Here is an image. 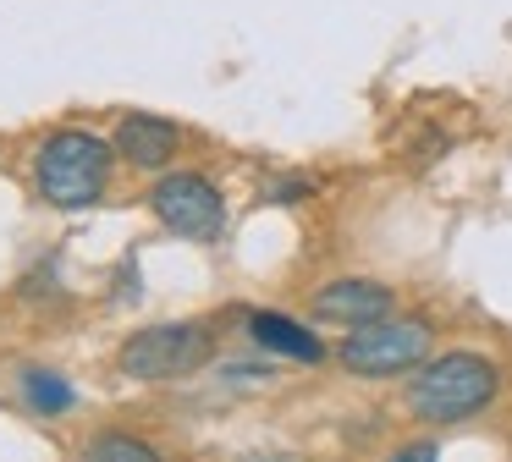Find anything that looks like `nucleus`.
Returning a JSON list of instances; mask_svg holds the SVG:
<instances>
[{"label":"nucleus","instance_id":"1","mask_svg":"<svg viewBox=\"0 0 512 462\" xmlns=\"http://www.w3.org/2000/svg\"><path fill=\"white\" fill-rule=\"evenodd\" d=\"M501 396V369L474 347H452V352H430L408 380V413L419 424H468L479 418L490 402Z\"/></svg>","mask_w":512,"mask_h":462},{"label":"nucleus","instance_id":"2","mask_svg":"<svg viewBox=\"0 0 512 462\" xmlns=\"http://www.w3.org/2000/svg\"><path fill=\"white\" fill-rule=\"evenodd\" d=\"M34 182L56 209L94 204V198L105 193V182H111V143H105L100 132L61 127L56 138H45V149H39Z\"/></svg>","mask_w":512,"mask_h":462},{"label":"nucleus","instance_id":"3","mask_svg":"<svg viewBox=\"0 0 512 462\" xmlns=\"http://www.w3.org/2000/svg\"><path fill=\"white\" fill-rule=\"evenodd\" d=\"M435 352V330L413 314H391L375 319V325L347 330V341L336 347L347 374H364V380H391V374L419 369L424 358Z\"/></svg>","mask_w":512,"mask_h":462},{"label":"nucleus","instance_id":"4","mask_svg":"<svg viewBox=\"0 0 512 462\" xmlns=\"http://www.w3.org/2000/svg\"><path fill=\"white\" fill-rule=\"evenodd\" d=\"M210 358H215V330L204 319L149 325L122 341V374H133V380H182V374H199Z\"/></svg>","mask_w":512,"mask_h":462},{"label":"nucleus","instance_id":"5","mask_svg":"<svg viewBox=\"0 0 512 462\" xmlns=\"http://www.w3.org/2000/svg\"><path fill=\"white\" fill-rule=\"evenodd\" d=\"M149 209L160 215V226L188 237V242H215L226 231V198L215 193V182L199 171L160 176L155 193H149Z\"/></svg>","mask_w":512,"mask_h":462},{"label":"nucleus","instance_id":"6","mask_svg":"<svg viewBox=\"0 0 512 462\" xmlns=\"http://www.w3.org/2000/svg\"><path fill=\"white\" fill-rule=\"evenodd\" d=\"M314 319L320 325H375V319H391L397 314V292L386 281H369V275H342V281H325L320 292L309 297Z\"/></svg>","mask_w":512,"mask_h":462},{"label":"nucleus","instance_id":"7","mask_svg":"<svg viewBox=\"0 0 512 462\" xmlns=\"http://www.w3.org/2000/svg\"><path fill=\"white\" fill-rule=\"evenodd\" d=\"M182 132L177 121L166 116H149V110H133V116L116 121V149H122V160H133L138 171H160V165L177 154Z\"/></svg>","mask_w":512,"mask_h":462},{"label":"nucleus","instance_id":"8","mask_svg":"<svg viewBox=\"0 0 512 462\" xmlns=\"http://www.w3.org/2000/svg\"><path fill=\"white\" fill-rule=\"evenodd\" d=\"M248 336H254L259 352H276V358H292V363H325L331 358V347H325L309 325L276 314V308H254V314H248Z\"/></svg>","mask_w":512,"mask_h":462},{"label":"nucleus","instance_id":"9","mask_svg":"<svg viewBox=\"0 0 512 462\" xmlns=\"http://www.w3.org/2000/svg\"><path fill=\"white\" fill-rule=\"evenodd\" d=\"M17 391H23V402L34 407V413H45V418L72 413V407H78V391H72V385L61 380V374H50V369H23Z\"/></svg>","mask_w":512,"mask_h":462},{"label":"nucleus","instance_id":"10","mask_svg":"<svg viewBox=\"0 0 512 462\" xmlns=\"http://www.w3.org/2000/svg\"><path fill=\"white\" fill-rule=\"evenodd\" d=\"M89 462H160V451L149 446V440H138V435H122V429H105V435H94Z\"/></svg>","mask_w":512,"mask_h":462},{"label":"nucleus","instance_id":"11","mask_svg":"<svg viewBox=\"0 0 512 462\" xmlns=\"http://www.w3.org/2000/svg\"><path fill=\"white\" fill-rule=\"evenodd\" d=\"M386 462H441V451H435V440H413L408 451H397V457H386Z\"/></svg>","mask_w":512,"mask_h":462},{"label":"nucleus","instance_id":"12","mask_svg":"<svg viewBox=\"0 0 512 462\" xmlns=\"http://www.w3.org/2000/svg\"><path fill=\"white\" fill-rule=\"evenodd\" d=\"M309 193V176H298V182H276L270 187V198H276V204H292V198H303Z\"/></svg>","mask_w":512,"mask_h":462},{"label":"nucleus","instance_id":"13","mask_svg":"<svg viewBox=\"0 0 512 462\" xmlns=\"http://www.w3.org/2000/svg\"><path fill=\"white\" fill-rule=\"evenodd\" d=\"M237 462H303L298 451H276V446H265V451H243Z\"/></svg>","mask_w":512,"mask_h":462}]
</instances>
